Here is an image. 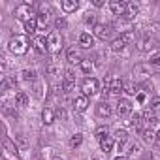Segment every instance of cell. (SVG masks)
Here are the masks:
<instances>
[{
	"label": "cell",
	"mask_w": 160,
	"mask_h": 160,
	"mask_svg": "<svg viewBox=\"0 0 160 160\" xmlns=\"http://www.w3.org/2000/svg\"><path fill=\"white\" fill-rule=\"evenodd\" d=\"M122 91H124V81H122L121 77H113V79H111V85H109V94L121 96Z\"/></svg>",
	"instance_id": "10"
},
{
	"label": "cell",
	"mask_w": 160,
	"mask_h": 160,
	"mask_svg": "<svg viewBox=\"0 0 160 160\" xmlns=\"http://www.w3.org/2000/svg\"><path fill=\"white\" fill-rule=\"evenodd\" d=\"M115 111H117L119 117H128V115L132 113V102H130L128 98H119Z\"/></svg>",
	"instance_id": "6"
},
{
	"label": "cell",
	"mask_w": 160,
	"mask_h": 160,
	"mask_svg": "<svg viewBox=\"0 0 160 160\" xmlns=\"http://www.w3.org/2000/svg\"><path fill=\"white\" fill-rule=\"evenodd\" d=\"M111 113H113V109H111V106H109L108 102H100V104H96V115H98L100 119H108Z\"/></svg>",
	"instance_id": "12"
},
{
	"label": "cell",
	"mask_w": 160,
	"mask_h": 160,
	"mask_svg": "<svg viewBox=\"0 0 160 160\" xmlns=\"http://www.w3.org/2000/svg\"><path fill=\"white\" fill-rule=\"evenodd\" d=\"M45 70H47V73H49V75H53V77L60 75V72H62V70H60V66H58L55 60H51V62L47 64V68H45Z\"/></svg>",
	"instance_id": "28"
},
{
	"label": "cell",
	"mask_w": 160,
	"mask_h": 160,
	"mask_svg": "<svg viewBox=\"0 0 160 160\" xmlns=\"http://www.w3.org/2000/svg\"><path fill=\"white\" fill-rule=\"evenodd\" d=\"M79 68H81L83 73H92L96 66H94V60H91V58H83L81 64H79Z\"/></svg>",
	"instance_id": "19"
},
{
	"label": "cell",
	"mask_w": 160,
	"mask_h": 160,
	"mask_svg": "<svg viewBox=\"0 0 160 160\" xmlns=\"http://www.w3.org/2000/svg\"><path fill=\"white\" fill-rule=\"evenodd\" d=\"M73 89H75V81H68V79H64V83H62V91H64L66 94H70V92H73Z\"/></svg>",
	"instance_id": "33"
},
{
	"label": "cell",
	"mask_w": 160,
	"mask_h": 160,
	"mask_svg": "<svg viewBox=\"0 0 160 160\" xmlns=\"http://www.w3.org/2000/svg\"><path fill=\"white\" fill-rule=\"evenodd\" d=\"M121 38H122V40H124L126 43H132V42L136 40V34H134L132 30H124V32L121 34Z\"/></svg>",
	"instance_id": "34"
},
{
	"label": "cell",
	"mask_w": 160,
	"mask_h": 160,
	"mask_svg": "<svg viewBox=\"0 0 160 160\" xmlns=\"http://www.w3.org/2000/svg\"><path fill=\"white\" fill-rule=\"evenodd\" d=\"M141 115H143V119H145V121H147L149 124H154V122L158 121V113H154V111H152L151 108H147V109H145V111H143Z\"/></svg>",
	"instance_id": "25"
},
{
	"label": "cell",
	"mask_w": 160,
	"mask_h": 160,
	"mask_svg": "<svg viewBox=\"0 0 160 160\" xmlns=\"http://www.w3.org/2000/svg\"><path fill=\"white\" fill-rule=\"evenodd\" d=\"M126 6H128V8H126V15H124V17H126V19H134V17L139 13V6H138L136 2H126Z\"/></svg>",
	"instance_id": "20"
},
{
	"label": "cell",
	"mask_w": 160,
	"mask_h": 160,
	"mask_svg": "<svg viewBox=\"0 0 160 160\" xmlns=\"http://www.w3.org/2000/svg\"><path fill=\"white\" fill-rule=\"evenodd\" d=\"M92 4H94L96 8H102V6H104L106 2H104V0H92Z\"/></svg>",
	"instance_id": "43"
},
{
	"label": "cell",
	"mask_w": 160,
	"mask_h": 160,
	"mask_svg": "<svg viewBox=\"0 0 160 160\" xmlns=\"http://www.w3.org/2000/svg\"><path fill=\"white\" fill-rule=\"evenodd\" d=\"M109 27L108 25H104V23H96L94 27H92V34H94V38H98V40H108L109 38Z\"/></svg>",
	"instance_id": "7"
},
{
	"label": "cell",
	"mask_w": 160,
	"mask_h": 160,
	"mask_svg": "<svg viewBox=\"0 0 160 160\" xmlns=\"http://www.w3.org/2000/svg\"><path fill=\"white\" fill-rule=\"evenodd\" d=\"M143 121H145L143 115H138V113H136V115L132 117V124H134L138 130H143Z\"/></svg>",
	"instance_id": "32"
},
{
	"label": "cell",
	"mask_w": 160,
	"mask_h": 160,
	"mask_svg": "<svg viewBox=\"0 0 160 160\" xmlns=\"http://www.w3.org/2000/svg\"><path fill=\"white\" fill-rule=\"evenodd\" d=\"M38 17H34V19H30V21H27L25 23V34H28V36H32V34H36V28H38Z\"/></svg>",
	"instance_id": "21"
},
{
	"label": "cell",
	"mask_w": 160,
	"mask_h": 160,
	"mask_svg": "<svg viewBox=\"0 0 160 160\" xmlns=\"http://www.w3.org/2000/svg\"><path fill=\"white\" fill-rule=\"evenodd\" d=\"M152 47H156V42H154V38H151V36H147V38L139 43V49H141V51H151Z\"/></svg>",
	"instance_id": "26"
},
{
	"label": "cell",
	"mask_w": 160,
	"mask_h": 160,
	"mask_svg": "<svg viewBox=\"0 0 160 160\" xmlns=\"http://www.w3.org/2000/svg\"><path fill=\"white\" fill-rule=\"evenodd\" d=\"M38 23L43 25V27L49 23V8H42V10L38 12Z\"/></svg>",
	"instance_id": "27"
},
{
	"label": "cell",
	"mask_w": 160,
	"mask_h": 160,
	"mask_svg": "<svg viewBox=\"0 0 160 160\" xmlns=\"http://www.w3.org/2000/svg\"><path fill=\"white\" fill-rule=\"evenodd\" d=\"M64 73H66V79H68V81H75V73H73V70H72V68H68Z\"/></svg>",
	"instance_id": "41"
},
{
	"label": "cell",
	"mask_w": 160,
	"mask_h": 160,
	"mask_svg": "<svg viewBox=\"0 0 160 160\" xmlns=\"http://www.w3.org/2000/svg\"><path fill=\"white\" fill-rule=\"evenodd\" d=\"M68 143H70V147H72V149H75V147H79V145L83 143V136H81V134H73V136L70 138V141H68Z\"/></svg>",
	"instance_id": "29"
},
{
	"label": "cell",
	"mask_w": 160,
	"mask_h": 160,
	"mask_svg": "<svg viewBox=\"0 0 160 160\" xmlns=\"http://www.w3.org/2000/svg\"><path fill=\"white\" fill-rule=\"evenodd\" d=\"M151 109H152L154 113H160V96H154V98H152V102H151Z\"/></svg>",
	"instance_id": "37"
},
{
	"label": "cell",
	"mask_w": 160,
	"mask_h": 160,
	"mask_svg": "<svg viewBox=\"0 0 160 160\" xmlns=\"http://www.w3.org/2000/svg\"><path fill=\"white\" fill-rule=\"evenodd\" d=\"M79 45H81L83 49H91L94 45V36H91L89 32H83L81 36H79Z\"/></svg>",
	"instance_id": "15"
},
{
	"label": "cell",
	"mask_w": 160,
	"mask_h": 160,
	"mask_svg": "<svg viewBox=\"0 0 160 160\" xmlns=\"http://www.w3.org/2000/svg\"><path fill=\"white\" fill-rule=\"evenodd\" d=\"M138 100H139V102H145V94H143V92H139V94H138Z\"/></svg>",
	"instance_id": "46"
},
{
	"label": "cell",
	"mask_w": 160,
	"mask_h": 160,
	"mask_svg": "<svg viewBox=\"0 0 160 160\" xmlns=\"http://www.w3.org/2000/svg\"><path fill=\"white\" fill-rule=\"evenodd\" d=\"M149 75H151V68L147 66V64H138L134 70H132V79L139 85H143V83H147V79H149Z\"/></svg>",
	"instance_id": "2"
},
{
	"label": "cell",
	"mask_w": 160,
	"mask_h": 160,
	"mask_svg": "<svg viewBox=\"0 0 160 160\" xmlns=\"http://www.w3.org/2000/svg\"><path fill=\"white\" fill-rule=\"evenodd\" d=\"M156 139H158V145H160V132H156Z\"/></svg>",
	"instance_id": "48"
},
{
	"label": "cell",
	"mask_w": 160,
	"mask_h": 160,
	"mask_svg": "<svg viewBox=\"0 0 160 160\" xmlns=\"http://www.w3.org/2000/svg\"><path fill=\"white\" fill-rule=\"evenodd\" d=\"M4 147H6V149H8L10 152H13V154H17V147H15V145H13V143H12V141H10L8 138H4Z\"/></svg>",
	"instance_id": "38"
},
{
	"label": "cell",
	"mask_w": 160,
	"mask_h": 160,
	"mask_svg": "<svg viewBox=\"0 0 160 160\" xmlns=\"http://www.w3.org/2000/svg\"><path fill=\"white\" fill-rule=\"evenodd\" d=\"M98 91H100L98 79H94V77H87V79H83V83H81V92H83L85 96H92V94H96Z\"/></svg>",
	"instance_id": "4"
},
{
	"label": "cell",
	"mask_w": 160,
	"mask_h": 160,
	"mask_svg": "<svg viewBox=\"0 0 160 160\" xmlns=\"http://www.w3.org/2000/svg\"><path fill=\"white\" fill-rule=\"evenodd\" d=\"M87 108H89V96H85V94L75 96V100H73V109L75 111L83 113V111H87Z\"/></svg>",
	"instance_id": "11"
},
{
	"label": "cell",
	"mask_w": 160,
	"mask_h": 160,
	"mask_svg": "<svg viewBox=\"0 0 160 160\" xmlns=\"http://www.w3.org/2000/svg\"><path fill=\"white\" fill-rule=\"evenodd\" d=\"M13 15L19 19V21H23V23H27V21H30V19H34L38 13L32 10V6H27V4H21V6H17L15 8V12H13Z\"/></svg>",
	"instance_id": "3"
},
{
	"label": "cell",
	"mask_w": 160,
	"mask_h": 160,
	"mask_svg": "<svg viewBox=\"0 0 160 160\" xmlns=\"http://www.w3.org/2000/svg\"><path fill=\"white\" fill-rule=\"evenodd\" d=\"M83 19H85V23H87V25H92V27L96 25V15H94V13H91V12H87Z\"/></svg>",
	"instance_id": "36"
},
{
	"label": "cell",
	"mask_w": 160,
	"mask_h": 160,
	"mask_svg": "<svg viewBox=\"0 0 160 160\" xmlns=\"http://www.w3.org/2000/svg\"><path fill=\"white\" fill-rule=\"evenodd\" d=\"M62 47V38L58 32H49L47 34V49L49 53H58Z\"/></svg>",
	"instance_id": "5"
},
{
	"label": "cell",
	"mask_w": 160,
	"mask_h": 160,
	"mask_svg": "<svg viewBox=\"0 0 160 160\" xmlns=\"http://www.w3.org/2000/svg\"><path fill=\"white\" fill-rule=\"evenodd\" d=\"M108 132H109V130H108V126H100V128H98V130H96L94 134H96L98 141H102L104 138H108Z\"/></svg>",
	"instance_id": "35"
},
{
	"label": "cell",
	"mask_w": 160,
	"mask_h": 160,
	"mask_svg": "<svg viewBox=\"0 0 160 160\" xmlns=\"http://www.w3.org/2000/svg\"><path fill=\"white\" fill-rule=\"evenodd\" d=\"M15 141H17V143L21 145V147H25V145H27V139H25V136H23V134H19V136H15Z\"/></svg>",
	"instance_id": "42"
},
{
	"label": "cell",
	"mask_w": 160,
	"mask_h": 160,
	"mask_svg": "<svg viewBox=\"0 0 160 160\" xmlns=\"http://www.w3.org/2000/svg\"><path fill=\"white\" fill-rule=\"evenodd\" d=\"M113 145H115V139L111 138V136H108V138H104L102 141H100V149H102V152H111L113 151Z\"/></svg>",
	"instance_id": "18"
},
{
	"label": "cell",
	"mask_w": 160,
	"mask_h": 160,
	"mask_svg": "<svg viewBox=\"0 0 160 160\" xmlns=\"http://www.w3.org/2000/svg\"><path fill=\"white\" fill-rule=\"evenodd\" d=\"M36 96H42V85H36Z\"/></svg>",
	"instance_id": "45"
},
{
	"label": "cell",
	"mask_w": 160,
	"mask_h": 160,
	"mask_svg": "<svg viewBox=\"0 0 160 160\" xmlns=\"http://www.w3.org/2000/svg\"><path fill=\"white\" fill-rule=\"evenodd\" d=\"M139 154H141V147H139V145H134V147H132V152H130V158L139 156Z\"/></svg>",
	"instance_id": "40"
},
{
	"label": "cell",
	"mask_w": 160,
	"mask_h": 160,
	"mask_svg": "<svg viewBox=\"0 0 160 160\" xmlns=\"http://www.w3.org/2000/svg\"><path fill=\"white\" fill-rule=\"evenodd\" d=\"M60 8L64 10V13H73L79 8V2H77V0H62Z\"/></svg>",
	"instance_id": "16"
},
{
	"label": "cell",
	"mask_w": 160,
	"mask_h": 160,
	"mask_svg": "<svg viewBox=\"0 0 160 160\" xmlns=\"http://www.w3.org/2000/svg\"><path fill=\"white\" fill-rule=\"evenodd\" d=\"M115 160H128V158H126V156H117Z\"/></svg>",
	"instance_id": "47"
},
{
	"label": "cell",
	"mask_w": 160,
	"mask_h": 160,
	"mask_svg": "<svg viewBox=\"0 0 160 160\" xmlns=\"http://www.w3.org/2000/svg\"><path fill=\"white\" fill-rule=\"evenodd\" d=\"M57 27H58V28H64V27H66V21H64V19H57Z\"/></svg>",
	"instance_id": "44"
},
{
	"label": "cell",
	"mask_w": 160,
	"mask_h": 160,
	"mask_svg": "<svg viewBox=\"0 0 160 160\" xmlns=\"http://www.w3.org/2000/svg\"><path fill=\"white\" fill-rule=\"evenodd\" d=\"M126 45H128V43H126L122 38H117V40H113V42H111V45H109V47H111V51H113V53H121Z\"/></svg>",
	"instance_id": "24"
},
{
	"label": "cell",
	"mask_w": 160,
	"mask_h": 160,
	"mask_svg": "<svg viewBox=\"0 0 160 160\" xmlns=\"http://www.w3.org/2000/svg\"><path fill=\"white\" fill-rule=\"evenodd\" d=\"M151 64H152V66H160V51L151 53Z\"/></svg>",
	"instance_id": "39"
},
{
	"label": "cell",
	"mask_w": 160,
	"mask_h": 160,
	"mask_svg": "<svg viewBox=\"0 0 160 160\" xmlns=\"http://www.w3.org/2000/svg\"><path fill=\"white\" fill-rule=\"evenodd\" d=\"M28 38L27 36H13L8 43V49L13 53V55H25L28 51Z\"/></svg>",
	"instance_id": "1"
},
{
	"label": "cell",
	"mask_w": 160,
	"mask_h": 160,
	"mask_svg": "<svg viewBox=\"0 0 160 160\" xmlns=\"http://www.w3.org/2000/svg\"><path fill=\"white\" fill-rule=\"evenodd\" d=\"M21 75H23V79H25V81H34V79H36V70H23L21 72Z\"/></svg>",
	"instance_id": "31"
},
{
	"label": "cell",
	"mask_w": 160,
	"mask_h": 160,
	"mask_svg": "<svg viewBox=\"0 0 160 160\" xmlns=\"http://www.w3.org/2000/svg\"><path fill=\"white\" fill-rule=\"evenodd\" d=\"M66 58H68V62H70V64H81V60H83V57H81V51H79V49H75V47L68 49V53H66Z\"/></svg>",
	"instance_id": "14"
},
{
	"label": "cell",
	"mask_w": 160,
	"mask_h": 160,
	"mask_svg": "<svg viewBox=\"0 0 160 160\" xmlns=\"http://www.w3.org/2000/svg\"><path fill=\"white\" fill-rule=\"evenodd\" d=\"M53 160H64V158H53Z\"/></svg>",
	"instance_id": "49"
},
{
	"label": "cell",
	"mask_w": 160,
	"mask_h": 160,
	"mask_svg": "<svg viewBox=\"0 0 160 160\" xmlns=\"http://www.w3.org/2000/svg\"><path fill=\"white\" fill-rule=\"evenodd\" d=\"M32 45H34L36 53H40V55H45V53H49V49H47V36H34V40H32Z\"/></svg>",
	"instance_id": "8"
},
{
	"label": "cell",
	"mask_w": 160,
	"mask_h": 160,
	"mask_svg": "<svg viewBox=\"0 0 160 160\" xmlns=\"http://www.w3.org/2000/svg\"><path fill=\"white\" fill-rule=\"evenodd\" d=\"M141 138H143L145 143H152V141L156 139V132H154L152 128H143V130H141Z\"/></svg>",
	"instance_id": "23"
},
{
	"label": "cell",
	"mask_w": 160,
	"mask_h": 160,
	"mask_svg": "<svg viewBox=\"0 0 160 160\" xmlns=\"http://www.w3.org/2000/svg\"><path fill=\"white\" fill-rule=\"evenodd\" d=\"M55 117H57V113H55L51 108H45V109L42 111V121H43V124H53V122H55Z\"/></svg>",
	"instance_id": "17"
},
{
	"label": "cell",
	"mask_w": 160,
	"mask_h": 160,
	"mask_svg": "<svg viewBox=\"0 0 160 160\" xmlns=\"http://www.w3.org/2000/svg\"><path fill=\"white\" fill-rule=\"evenodd\" d=\"M15 106H19V108H27V106H28V94L23 92V91H19V92L15 94Z\"/></svg>",
	"instance_id": "22"
},
{
	"label": "cell",
	"mask_w": 160,
	"mask_h": 160,
	"mask_svg": "<svg viewBox=\"0 0 160 160\" xmlns=\"http://www.w3.org/2000/svg\"><path fill=\"white\" fill-rule=\"evenodd\" d=\"M113 139L117 141V147H119V151H121V149H122V145H124V143H126V139H128V130H126V128H119V130H115Z\"/></svg>",
	"instance_id": "13"
},
{
	"label": "cell",
	"mask_w": 160,
	"mask_h": 160,
	"mask_svg": "<svg viewBox=\"0 0 160 160\" xmlns=\"http://www.w3.org/2000/svg\"><path fill=\"white\" fill-rule=\"evenodd\" d=\"M126 2H121V0H113V2H109V10L113 15L121 17V15H126Z\"/></svg>",
	"instance_id": "9"
},
{
	"label": "cell",
	"mask_w": 160,
	"mask_h": 160,
	"mask_svg": "<svg viewBox=\"0 0 160 160\" xmlns=\"http://www.w3.org/2000/svg\"><path fill=\"white\" fill-rule=\"evenodd\" d=\"M124 92L130 94V96H134V94H139L141 91H139L138 83H128V85H124Z\"/></svg>",
	"instance_id": "30"
}]
</instances>
